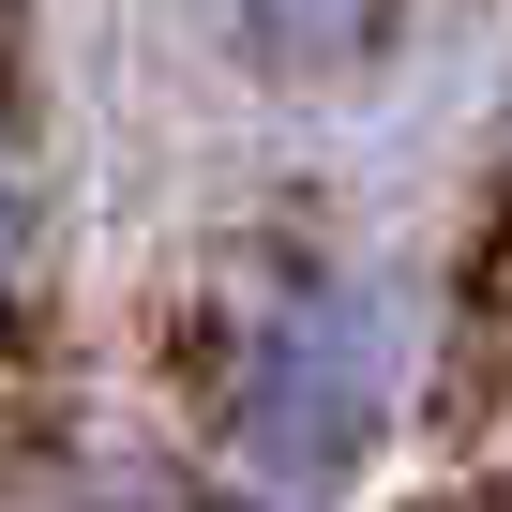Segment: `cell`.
Masks as SVG:
<instances>
[{
    "label": "cell",
    "instance_id": "obj_1",
    "mask_svg": "<svg viewBox=\"0 0 512 512\" xmlns=\"http://www.w3.org/2000/svg\"><path fill=\"white\" fill-rule=\"evenodd\" d=\"M377 392H392V347H377L362 287H287L226 362V422H241V452L272 482H332L377 437Z\"/></svg>",
    "mask_w": 512,
    "mask_h": 512
},
{
    "label": "cell",
    "instance_id": "obj_4",
    "mask_svg": "<svg viewBox=\"0 0 512 512\" xmlns=\"http://www.w3.org/2000/svg\"><path fill=\"white\" fill-rule=\"evenodd\" d=\"M211 512H241V497H211Z\"/></svg>",
    "mask_w": 512,
    "mask_h": 512
},
{
    "label": "cell",
    "instance_id": "obj_2",
    "mask_svg": "<svg viewBox=\"0 0 512 512\" xmlns=\"http://www.w3.org/2000/svg\"><path fill=\"white\" fill-rule=\"evenodd\" d=\"M241 16H256V46H272V61H332V46H362L377 0H241Z\"/></svg>",
    "mask_w": 512,
    "mask_h": 512
},
{
    "label": "cell",
    "instance_id": "obj_3",
    "mask_svg": "<svg viewBox=\"0 0 512 512\" xmlns=\"http://www.w3.org/2000/svg\"><path fill=\"white\" fill-rule=\"evenodd\" d=\"M16 272H31V181L0 166V287H16Z\"/></svg>",
    "mask_w": 512,
    "mask_h": 512
}]
</instances>
